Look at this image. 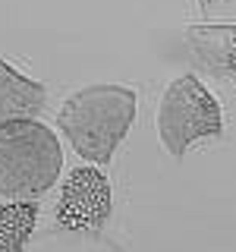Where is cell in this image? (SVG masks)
Wrapping results in <instances>:
<instances>
[{"label": "cell", "instance_id": "8992f818", "mask_svg": "<svg viewBox=\"0 0 236 252\" xmlns=\"http://www.w3.org/2000/svg\"><path fill=\"white\" fill-rule=\"evenodd\" d=\"M38 224V202L19 199L0 205V252H22Z\"/></svg>", "mask_w": 236, "mask_h": 252}, {"label": "cell", "instance_id": "7a4b0ae2", "mask_svg": "<svg viewBox=\"0 0 236 252\" xmlns=\"http://www.w3.org/2000/svg\"><path fill=\"white\" fill-rule=\"evenodd\" d=\"M63 148L51 126L38 120H16L0 126V195L35 199L60 177Z\"/></svg>", "mask_w": 236, "mask_h": 252}, {"label": "cell", "instance_id": "3957f363", "mask_svg": "<svg viewBox=\"0 0 236 252\" xmlns=\"http://www.w3.org/2000/svg\"><path fill=\"white\" fill-rule=\"evenodd\" d=\"M224 132V114L217 98L202 85L199 76H177L167 85L157 107V136L170 155L183 158L199 139Z\"/></svg>", "mask_w": 236, "mask_h": 252}, {"label": "cell", "instance_id": "6da1fadb", "mask_svg": "<svg viewBox=\"0 0 236 252\" xmlns=\"http://www.w3.org/2000/svg\"><path fill=\"white\" fill-rule=\"evenodd\" d=\"M136 104L126 85H88L63 101L57 126L85 161L107 164L136 120Z\"/></svg>", "mask_w": 236, "mask_h": 252}, {"label": "cell", "instance_id": "5b68a950", "mask_svg": "<svg viewBox=\"0 0 236 252\" xmlns=\"http://www.w3.org/2000/svg\"><path fill=\"white\" fill-rule=\"evenodd\" d=\"M44 107V85L22 76L6 60H0V126L16 120H35Z\"/></svg>", "mask_w": 236, "mask_h": 252}, {"label": "cell", "instance_id": "277c9868", "mask_svg": "<svg viewBox=\"0 0 236 252\" xmlns=\"http://www.w3.org/2000/svg\"><path fill=\"white\" fill-rule=\"evenodd\" d=\"M110 218V183L98 167H76L63 183L57 224L66 230H94Z\"/></svg>", "mask_w": 236, "mask_h": 252}]
</instances>
